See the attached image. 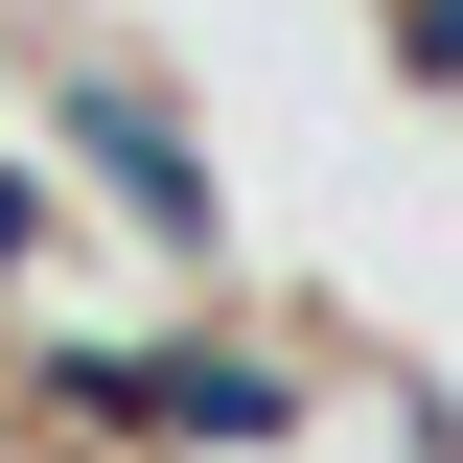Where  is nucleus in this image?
Wrapping results in <instances>:
<instances>
[{
  "label": "nucleus",
  "mask_w": 463,
  "mask_h": 463,
  "mask_svg": "<svg viewBox=\"0 0 463 463\" xmlns=\"http://www.w3.org/2000/svg\"><path fill=\"white\" fill-rule=\"evenodd\" d=\"M70 139H93V163H116V185H139V209L185 232V139H163V116H139V93H116V70H93V93H70Z\"/></svg>",
  "instance_id": "1"
}]
</instances>
